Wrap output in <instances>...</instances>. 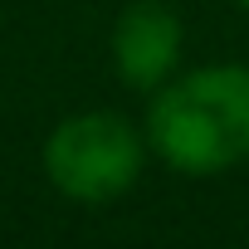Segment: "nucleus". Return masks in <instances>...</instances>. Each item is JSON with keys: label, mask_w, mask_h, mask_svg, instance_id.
Segmentation results:
<instances>
[{"label": "nucleus", "mask_w": 249, "mask_h": 249, "mask_svg": "<svg viewBox=\"0 0 249 249\" xmlns=\"http://www.w3.org/2000/svg\"><path fill=\"white\" fill-rule=\"evenodd\" d=\"M234 5H239V10H249V0H234Z\"/></svg>", "instance_id": "nucleus-4"}, {"label": "nucleus", "mask_w": 249, "mask_h": 249, "mask_svg": "<svg viewBox=\"0 0 249 249\" xmlns=\"http://www.w3.org/2000/svg\"><path fill=\"white\" fill-rule=\"evenodd\" d=\"M44 181L73 205H107L127 196L147 166V137L132 117L112 107H88L54 122L39 147Z\"/></svg>", "instance_id": "nucleus-2"}, {"label": "nucleus", "mask_w": 249, "mask_h": 249, "mask_svg": "<svg viewBox=\"0 0 249 249\" xmlns=\"http://www.w3.org/2000/svg\"><path fill=\"white\" fill-rule=\"evenodd\" d=\"M147 152L176 176H220L249 161V64L176 69L147 93Z\"/></svg>", "instance_id": "nucleus-1"}, {"label": "nucleus", "mask_w": 249, "mask_h": 249, "mask_svg": "<svg viewBox=\"0 0 249 249\" xmlns=\"http://www.w3.org/2000/svg\"><path fill=\"white\" fill-rule=\"evenodd\" d=\"M181 15L166 5V0H132L122 5V15L112 20V69L132 93H152L161 88L176 69H181Z\"/></svg>", "instance_id": "nucleus-3"}]
</instances>
